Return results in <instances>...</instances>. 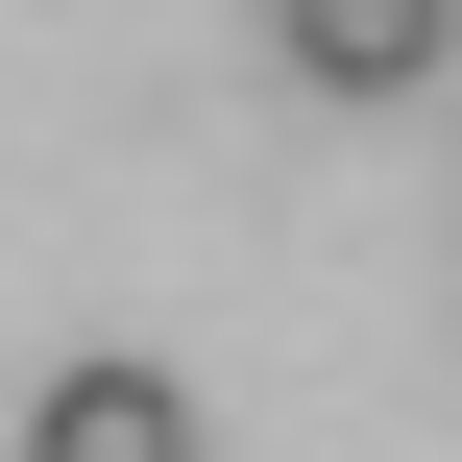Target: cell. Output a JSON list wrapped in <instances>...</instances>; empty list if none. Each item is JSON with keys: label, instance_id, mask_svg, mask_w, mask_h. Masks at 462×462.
<instances>
[{"label": "cell", "instance_id": "cell-1", "mask_svg": "<svg viewBox=\"0 0 462 462\" xmlns=\"http://www.w3.org/2000/svg\"><path fill=\"white\" fill-rule=\"evenodd\" d=\"M268 49H292V97H439L462 0H268Z\"/></svg>", "mask_w": 462, "mask_h": 462}, {"label": "cell", "instance_id": "cell-2", "mask_svg": "<svg viewBox=\"0 0 462 462\" xmlns=\"http://www.w3.org/2000/svg\"><path fill=\"white\" fill-rule=\"evenodd\" d=\"M24 462H195V390H171V365H49Z\"/></svg>", "mask_w": 462, "mask_h": 462}]
</instances>
